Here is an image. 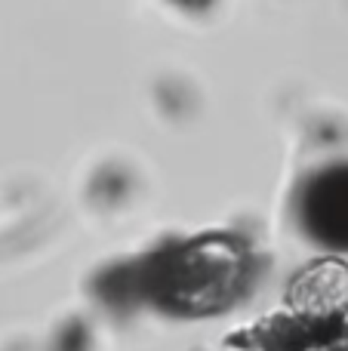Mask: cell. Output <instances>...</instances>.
<instances>
[{"mask_svg": "<svg viewBox=\"0 0 348 351\" xmlns=\"http://www.w3.org/2000/svg\"><path fill=\"white\" fill-rule=\"evenodd\" d=\"M296 222L312 243L348 253V160L327 164L302 179Z\"/></svg>", "mask_w": 348, "mask_h": 351, "instance_id": "6da1fadb", "label": "cell"}, {"mask_svg": "<svg viewBox=\"0 0 348 351\" xmlns=\"http://www.w3.org/2000/svg\"><path fill=\"white\" fill-rule=\"evenodd\" d=\"M287 351H348V339L343 336H324V339H299Z\"/></svg>", "mask_w": 348, "mask_h": 351, "instance_id": "7a4b0ae2", "label": "cell"}]
</instances>
